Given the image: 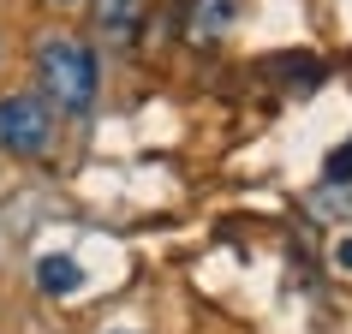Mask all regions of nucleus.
Here are the masks:
<instances>
[{
	"label": "nucleus",
	"mask_w": 352,
	"mask_h": 334,
	"mask_svg": "<svg viewBox=\"0 0 352 334\" xmlns=\"http://www.w3.org/2000/svg\"><path fill=\"white\" fill-rule=\"evenodd\" d=\"M36 84L66 120H90L102 102V60L90 54V42L78 36H48L36 48Z\"/></svg>",
	"instance_id": "nucleus-1"
},
{
	"label": "nucleus",
	"mask_w": 352,
	"mask_h": 334,
	"mask_svg": "<svg viewBox=\"0 0 352 334\" xmlns=\"http://www.w3.org/2000/svg\"><path fill=\"white\" fill-rule=\"evenodd\" d=\"M54 102L36 90H12L0 96V149L6 155H24V162H36V155H48L54 149Z\"/></svg>",
	"instance_id": "nucleus-2"
},
{
	"label": "nucleus",
	"mask_w": 352,
	"mask_h": 334,
	"mask_svg": "<svg viewBox=\"0 0 352 334\" xmlns=\"http://www.w3.org/2000/svg\"><path fill=\"white\" fill-rule=\"evenodd\" d=\"M144 12H149V0H90V24L108 42H131L144 30Z\"/></svg>",
	"instance_id": "nucleus-3"
},
{
	"label": "nucleus",
	"mask_w": 352,
	"mask_h": 334,
	"mask_svg": "<svg viewBox=\"0 0 352 334\" xmlns=\"http://www.w3.org/2000/svg\"><path fill=\"white\" fill-rule=\"evenodd\" d=\"M239 19V0H186V36L191 42H221Z\"/></svg>",
	"instance_id": "nucleus-4"
},
{
	"label": "nucleus",
	"mask_w": 352,
	"mask_h": 334,
	"mask_svg": "<svg viewBox=\"0 0 352 334\" xmlns=\"http://www.w3.org/2000/svg\"><path fill=\"white\" fill-rule=\"evenodd\" d=\"M36 280H42V293H78V263L72 257H42L36 263Z\"/></svg>",
	"instance_id": "nucleus-5"
},
{
	"label": "nucleus",
	"mask_w": 352,
	"mask_h": 334,
	"mask_svg": "<svg viewBox=\"0 0 352 334\" xmlns=\"http://www.w3.org/2000/svg\"><path fill=\"white\" fill-rule=\"evenodd\" d=\"M329 179H352V144H346V149H340V155L329 162Z\"/></svg>",
	"instance_id": "nucleus-6"
},
{
	"label": "nucleus",
	"mask_w": 352,
	"mask_h": 334,
	"mask_svg": "<svg viewBox=\"0 0 352 334\" xmlns=\"http://www.w3.org/2000/svg\"><path fill=\"white\" fill-rule=\"evenodd\" d=\"M334 263H340V269H352V239H340V245H334Z\"/></svg>",
	"instance_id": "nucleus-7"
},
{
	"label": "nucleus",
	"mask_w": 352,
	"mask_h": 334,
	"mask_svg": "<svg viewBox=\"0 0 352 334\" xmlns=\"http://www.w3.org/2000/svg\"><path fill=\"white\" fill-rule=\"evenodd\" d=\"M54 6H78V0H54Z\"/></svg>",
	"instance_id": "nucleus-8"
}]
</instances>
